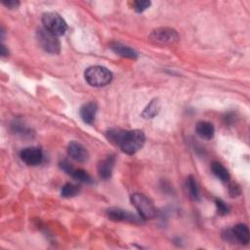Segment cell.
<instances>
[{
	"label": "cell",
	"instance_id": "obj_1",
	"mask_svg": "<svg viewBox=\"0 0 250 250\" xmlns=\"http://www.w3.org/2000/svg\"><path fill=\"white\" fill-rule=\"evenodd\" d=\"M84 77L89 85L93 87H104L110 83L112 73L104 66L93 65L85 70Z\"/></svg>",
	"mask_w": 250,
	"mask_h": 250
},
{
	"label": "cell",
	"instance_id": "obj_2",
	"mask_svg": "<svg viewBox=\"0 0 250 250\" xmlns=\"http://www.w3.org/2000/svg\"><path fill=\"white\" fill-rule=\"evenodd\" d=\"M145 141V133L142 130H126L119 147L123 152L131 155L143 147Z\"/></svg>",
	"mask_w": 250,
	"mask_h": 250
},
{
	"label": "cell",
	"instance_id": "obj_3",
	"mask_svg": "<svg viewBox=\"0 0 250 250\" xmlns=\"http://www.w3.org/2000/svg\"><path fill=\"white\" fill-rule=\"evenodd\" d=\"M130 200L133 206L138 211L139 215L144 220L152 219L155 216L156 209L152 201L148 197H146L145 194L139 193V192L133 193L130 196Z\"/></svg>",
	"mask_w": 250,
	"mask_h": 250
},
{
	"label": "cell",
	"instance_id": "obj_4",
	"mask_svg": "<svg viewBox=\"0 0 250 250\" xmlns=\"http://www.w3.org/2000/svg\"><path fill=\"white\" fill-rule=\"evenodd\" d=\"M42 23L47 31L56 36L63 35L67 29L64 20L55 12L44 13L42 16Z\"/></svg>",
	"mask_w": 250,
	"mask_h": 250
},
{
	"label": "cell",
	"instance_id": "obj_5",
	"mask_svg": "<svg viewBox=\"0 0 250 250\" xmlns=\"http://www.w3.org/2000/svg\"><path fill=\"white\" fill-rule=\"evenodd\" d=\"M36 40L40 48L49 54H59L61 50V43L58 36L50 33L45 28H39L36 31Z\"/></svg>",
	"mask_w": 250,
	"mask_h": 250
},
{
	"label": "cell",
	"instance_id": "obj_6",
	"mask_svg": "<svg viewBox=\"0 0 250 250\" xmlns=\"http://www.w3.org/2000/svg\"><path fill=\"white\" fill-rule=\"evenodd\" d=\"M149 39L160 45H173L178 42L179 35L177 31L170 27H158L151 31Z\"/></svg>",
	"mask_w": 250,
	"mask_h": 250
},
{
	"label": "cell",
	"instance_id": "obj_7",
	"mask_svg": "<svg viewBox=\"0 0 250 250\" xmlns=\"http://www.w3.org/2000/svg\"><path fill=\"white\" fill-rule=\"evenodd\" d=\"M226 239L229 241L235 240L240 244L247 245L250 240V232L249 229L245 224H237L231 229L226 230Z\"/></svg>",
	"mask_w": 250,
	"mask_h": 250
},
{
	"label": "cell",
	"instance_id": "obj_8",
	"mask_svg": "<svg viewBox=\"0 0 250 250\" xmlns=\"http://www.w3.org/2000/svg\"><path fill=\"white\" fill-rule=\"evenodd\" d=\"M61 169L65 172L67 175L71 176L73 179H75L78 182L84 183V184H93L94 180L91 177V175L83 170V169H77L75 168L71 163H69L67 160H62L59 163Z\"/></svg>",
	"mask_w": 250,
	"mask_h": 250
},
{
	"label": "cell",
	"instance_id": "obj_9",
	"mask_svg": "<svg viewBox=\"0 0 250 250\" xmlns=\"http://www.w3.org/2000/svg\"><path fill=\"white\" fill-rule=\"evenodd\" d=\"M107 218L114 222H128V223H140L142 221V217L139 215H135L121 208L111 207L106 210Z\"/></svg>",
	"mask_w": 250,
	"mask_h": 250
},
{
	"label": "cell",
	"instance_id": "obj_10",
	"mask_svg": "<svg viewBox=\"0 0 250 250\" xmlns=\"http://www.w3.org/2000/svg\"><path fill=\"white\" fill-rule=\"evenodd\" d=\"M20 157L22 162H24L26 165L35 166L39 165L43 160V152L41 148L30 146L22 149L20 153Z\"/></svg>",
	"mask_w": 250,
	"mask_h": 250
},
{
	"label": "cell",
	"instance_id": "obj_11",
	"mask_svg": "<svg viewBox=\"0 0 250 250\" xmlns=\"http://www.w3.org/2000/svg\"><path fill=\"white\" fill-rule=\"evenodd\" d=\"M67 153L68 155L77 162H86L89 158V153L86 147L75 141H72L67 146Z\"/></svg>",
	"mask_w": 250,
	"mask_h": 250
},
{
	"label": "cell",
	"instance_id": "obj_12",
	"mask_svg": "<svg viewBox=\"0 0 250 250\" xmlns=\"http://www.w3.org/2000/svg\"><path fill=\"white\" fill-rule=\"evenodd\" d=\"M114 163H115V157L113 155H108L107 157L102 159L98 164L99 176L104 180L109 179L112 174Z\"/></svg>",
	"mask_w": 250,
	"mask_h": 250
},
{
	"label": "cell",
	"instance_id": "obj_13",
	"mask_svg": "<svg viewBox=\"0 0 250 250\" xmlns=\"http://www.w3.org/2000/svg\"><path fill=\"white\" fill-rule=\"evenodd\" d=\"M98 110V106L97 104L94 102H89L84 104L79 110V114L81 119L87 123V124H92L95 120L96 117V113Z\"/></svg>",
	"mask_w": 250,
	"mask_h": 250
},
{
	"label": "cell",
	"instance_id": "obj_14",
	"mask_svg": "<svg viewBox=\"0 0 250 250\" xmlns=\"http://www.w3.org/2000/svg\"><path fill=\"white\" fill-rule=\"evenodd\" d=\"M109 48L117 55L123 57V58H127V59H136L138 57V54L137 52L132 49L131 47L129 46H126L120 42H111L109 44Z\"/></svg>",
	"mask_w": 250,
	"mask_h": 250
},
{
	"label": "cell",
	"instance_id": "obj_15",
	"mask_svg": "<svg viewBox=\"0 0 250 250\" xmlns=\"http://www.w3.org/2000/svg\"><path fill=\"white\" fill-rule=\"evenodd\" d=\"M197 135L205 140H211L215 134V128L212 123L208 121H199L195 126Z\"/></svg>",
	"mask_w": 250,
	"mask_h": 250
},
{
	"label": "cell",
	"instance_id": "obj_16",
	"mask_svg": "<svg viewBox=\"0 0 250 250\" xmlns=\"http://www.w3.org/2000/svg\"><path fill=\"white\" fill-rule=\"evenodd\" d=\"M211 170L213 172V174L223 183H227L229 180V173L228 171V169L220 162H213L211 164Z\"/></svg>",
	"mask_w": 250,
	"mask_h": 250
},
{
	"label": "cell",
	"instance_id": "obj_17",
	"mask_svg": "<svg viewBox=\"0 0 250 250\" xmlns=\"http://www.w3.org/2000/svg\"><path fill=\"white\" fill-rule=\"evenodd\" d=\"M159 109H160V103H159L158 99H153L146 106V108L144 109V111L142 113V116L146 119L153 118L155 115H157Z\"/></svg>",
	"mask_w": 250,
	"mask_h": 250
},
{
	"label": "cell",
	"instance_id": "obj_18",
	"mask_svg": "<svg viewBox=\"0 0 250 250\" xmlns=\"http://www.w3.org/2000/svg\"><path fill=\"white\" fill-rule=\"evenodd\" d=\"M187 188L189 194V197L193 200H199V188L196 183V180L193 176H188L187 179Z\"/></svg>",
	"mask_w": 250,
	"mask_h": 250
},
{
	"label": "cell",
	"instance_id": "obj_19",
	"mask_svg": "<svg viewBox=\"0 0 250 250\" xmlns=\"http://www.w3.org/2000/svg\"><path fill=\"white\" fill-rule=\"evenodd\" d=\"M125 131L126 130H122V129H116V128H113V129H109L107 132H106V138L107 140L112 143L113 145L115 146H118L120 145L121 141H122V138L125 134Z\"/></svg>",
	"mask_w": 250,
	"mask_h": 250
},
{
	"label": "cell",
	"instance_id": "obj_20",
	"mask_svg": "<svg viewBox=\"0 0 250 250\" xmlns=\"http://www.w3.org/2000/svg\"><path fill=\"white\" fill-rule=\"evenodd\" d=\"M79 192V187L77 185L71 184V183H66L62 188V197H73Z\"/></svg>",
	"mask_w": 250,
	"mask_h": 250
},
{
	"label": "cell",
	"instance_id": "obj_21",
	"mask_svg": "<svg viewBox=\"0 0 250 250\" xmlns=\"http://www.w3.org/2000/svg\"><path fill=\"white\" fill-rule=\"evenodd\" d=\"M215 204H216L217 212H218L219 215L224 216V215H227V214L229 212V207L228 204H227L225 201H223L222 199L216 198Z\"/></svg>",
	"mask_w": 250,
	"mask_h": 250
},
{
	"label": "cell",
	"instance_id": "obj_22",
	"mask_svg": "<svg viewBox=\"0 0 250 250\" xmlns=\"http://www.w3.org/2000/svg\"><path fill=\"white\" fill-rule=\"evenodd\" d=\"M150 4H151L150 1H147V0H138L133 3V7H134L133 9L138 13H143L150 6Z\"/></svg>",
	"mask_w": 250,
	"mask_h": 250
},
{
	"label": "cell",
	"instance_id": "obj_23",
	"mask_svg": "<svg viewBox=\"0 0 250 250\" xmlns=\"http://www.w3.org/2000/svg\"><path fill=\"white\" fill-rule=\"evenodd\" d=\"M3 5H5L7 8L9 9H16L20 6V2L19 1H15V0H8V1H3L2 2Z\"/></svg>",
	"mask_w": 250,
	"mask_h": 250
},
{
	"label": "cell",
	"instance_id": "obj_24",
	"mask_svg": "<svg viewBox=\"0 0 250 250\" xmlns=\"http://www.w3.org/2000/svg\"><path fill=\"white\" fill-rule=\"evenodd\" d=\"M240 193V189H239V187L236 186V185H231L229 187V194L231 196H237L238 194Z\"/></svg>",
	"mask_w": 250,
	"mask_h": 250
},
{
	"label": "cell",
	"instance_id": "obj_25",
	"mask_svg": "<svg viewBox=\"0 0 250 250\" xmlns=\"http://www.w3.org/2000/svg\"><path fill=\"white\" fill-rule=\"evenodd\" d=\"M1 55H2L3 57H5V56L8 55V51H6V47H5L4 45H2V47H1Z\"/></svg>",
	"mask_w": 250,
	"mask_h": 250
}]
</instances>
